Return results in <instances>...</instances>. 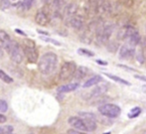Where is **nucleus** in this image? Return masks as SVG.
I'll return each mask as SVG.
<instances>
[{
	"label": "nucleus",
	"instance_id": "nucleus-13",
	"mask_svg": "<svg viewBox=\"0 0 146 134\" xmlns=\"http://www.w3.org/2000/svg\"><path fill=\"white\" fill-rule=\"evenodd\" d=\"M35 21L38 25L40 26H46L49 23L50 19H49V16L46 12H44L43 10H40L36 13L35 15Z\"/></svg>",
	"mask_w": 146,
	"mask_h": 134
},
{
	"label": "nucleus",
	"instance_id": "nucleus-3",
	"mask_svg": "<svg viewBox=\"0 0 146 134\" xmlns=\"http://www.w3.org/2000/svg\"><path fill=\"white\" fill-rule=\"evenodd\" d=\"M22 49L25 57L27 58L29 63H37L38 61V50L36 48V44L30 39H26L24 40L23 44H22Z\"/></svg>",
	"mask_w": 146,
	"mask_h": 134
},
{
	"label": "nucleus",
	"instance_id": "nucleus-14",
	"mask_svg": "<svg viewBox=\"0 0 146 134\" xmlns=\"http://www.w3.org/2000/svg\"><path fill=\"white\" fill-rule=\"evenodd\" d=\"M69 25L74 28L75 30H82L84 28V20L81 18V16H75V17L71 18L68 20Z\"/></svg>",
	"mask_w": 146,
	"mask_h": 134
},
{
	"label": "nucleus",
	"instance_id": "nucleus-27",
	"mask_svg": "<svg viewBox=\"0 0 146 134\" xmlns=\"http://www.w3.org/2000/svg\"><path fill=\"white\" fill-rule=\"evenodd\" d=\"M78 53L82 56H86V57H94V52H92V51H90V50H87V49H79Z\"/></svg>",
	"mask_w": 146,
	"mask_h": 134
},
{
	"label": "nucleus",
	"instance_id": "nucleus-6",
	"mask_svg": "<svg viewBox=\"0 0 146 134\" xmlns=\"http://www.w3.org/2000/svg\"><path fill=\"white\" fill-rule=\"evenodd\" d=\"M8 55H9L10 59L13 63L15 64H21L23 62L24 59V52L22 46H20L16 41H14L12 46L10 47V49L8 50Z\"/></svg>",
	"mask_w": 146,
	"mask_h": 134
},
{
	"label": "nucleus",
	"instance_id": "nucleus-35",
	"mask_svg": "<svg viewBox=\"0 0 146 134\" xmlns=\"http://www.w3.org/2000/svg\"><path fill=\"white\" fill-rule=\"evenodd\" d=\"M6 120H7V118H6L5 115H3L2 113H0V124H2V123H5Z\"/></svg>",
	"mask_w": 146,
	"mask_h": 134
},
{
	"label": "nucleus",
	"instance_id": "nucleus-15",
	"mask_svg": "<svg viewBox=\"0 0 146 134\" xmlns=\"http://www.w3.org/2000/svg\"><path fill=\"white\" fill-rule=\"evenodd\" d=\"M80 86L79 82H72V84H64L58 88V92H62V94H65V92H71L76 90Z\"/></svg>",
	"mask_w": 146,
	"mask_h": 134
},
{
	"label": "nucleus",
	"instance_id": "nucleus-30",
	"mask_svg": "<svg viewBox=\"0 0 146 134\" xmlns=\"http://www.w3.org/2000/svg\"><path fill=\"white\" fill-rule=\"evenodd\" d=\"M136 59H137V61L139 62V64H141V65H142V64L145 62L144 52H143L142 50H140L139 52H137V54H136Z\"/></svg>",
	"mask_w": 146,
	"mask_h": 134
},
{
	"label": "nucleus",
	"instance_id": "nucleus-39",
	"mask_svg": "<svg viewBox=\"0 0 146 134\" xmlns=\"http://www.w3.org/2000/svg\"><path fill=\"white\" fill-rule=\"evenodd\" d=\"M3 57V47H2L1 43H0V58Z\"/></svg>",
	"mask_w": 146,
	"mask_h": 134
},
{
	"label": "nucleus",
	"instance_id": "nucleus-21",
	"mask_svg": "<svg viewBox=\"0 0 146 134\" xmlns=\"http://www.w3.org/2000/svg\"><path fill=\"white\" fill-rule=\"evenodd\" d=\"M106 77H108L110 79H111L112 80H114V82H118V84H124V86H129V82H127V80H123V79H120L119 77H117V76H114V75H110V74H106Z\"/></svg>",
	"mask_w": 146,
	"mask_h": 134
},
{
	"label": "nucleus",
	"instance_id": "nucleus-23",
	"mask_svg": "<svg viewBox=\"0 0 146 134\" xmlns=\"http://www.w3.org/2000/svg\"><path fill=\"white\" fill-rule=\"evenodd\" d=\"M0 80H3L6 84H11V82H13V79H12L9 75H7L4 71H2V70H0Z\"/></svg>",
	"mask_w": 146,
	"mask_h": 134
},
{
	"label": "nucleus",
	"instance_id": "nucleus-9",
	"mask_svg": "<svg viewBox=\"0 0 146 134\" xmlns=\"http://www.w3.org/2000/svg\"><path fill=\"white\" fill-rule=\"evenodd\" d=\"M69 124L73 127L74 129H77V130L81 131H88L87 126L85 124V121L81 118L80 116H71L68 120Z\"/></svg>",
	"mask_w": 146,
	"mask_h": 134
},
{
	"label": "nucleus",
	"instance_id": "nucleus-36",
	"mask_svg": "<svg viewBox=\"0 0 146 134\" xmlns=\"http://www.w3.org/2000/svg\"><path fill=\"white\" fill-rule=\"evenodd\" d=\"M135 79H138V80H142V82H146V77L141 76V75H135Z\"/></svg>",
	"mask_w": 146,
	"mask_h": 134
},
{
	"label": "nucleus",
	"instance_id": "nucleus-1",
	"mask_svg": "<svg viewBox=\"0 0 146 134\" xmlns=\"http://www.w3.org/2000/svg\"><path fill=\"white\" fill-rule=\"evenodd\" d=\"M58 65V56L53 52L45 53L38 62V69L44 76H49L54 73Z\"/></svg>",
	"mask_w": 146,
	"mask_h": 134
},
{
	"label": "nucleus",
	"instance_id": "nucleus-20",
	"mask_svg": "<svg viewBox=\"0 0 146 134\" xmlns=\"http://www.w3.org/2000/svg\"><path fill=\"white\" fill-rule=\"evenodd\" d=\"M106 49H108V52H110V53H115L119 49V45L116 41H110V42L106 44Z\"/></svg>",
	"mask_w": 146,
	"mask_h": 134
},
{
	"label": "nucleus",
	"instance_id": "nucleus-31",
	"mask_svg": "<svg viewBox=\"0 0 146 134\" xmlns=\"http://www.w3.org/2000/svg\"><path fill=\"white\" fill-rule=\"evenodd\" d=\"M5 132H13V127L11 125H6V126H0V134Z\"/></svg>",
	"mask_w": 146,
	"mask_h": 134
},
{
	"label": "nucleus",
	"instance_id": "nucleus-43",
	"mask_svg": "<svg viewBox=\"0 0 146 134\" xmlns=\"http://www.w3.org/2000/svg\"><path fill=\"white\" fill-rule=\"evenodd\" d=\"M2 134H14L13 132H5V133H2Z\"/></svg>",
	"mask_w": 146,
	"mask_h": 134
},
{
	"label": "nucleus",
	"instance_id": "nucleus-19",
	"mask_svg": "<svg viewBox=\"0 0 146 134\" xmlns=\"http://www.w3.org/2000/svg\"><path fill=\"white\" fill-rule=\"evenodd\" d=\"M128 27L129 25H125L123 27H121L118 31H117V39L118 40H126L128 38Z\"/></svg>",
	"mask_w": 146,
	"mask_h": 134
},
{
	"label": "nucleus",
	"instance_id": "nucleus-17",
	"mask_svg": "<svg viewBox=\"0 0 146 134\" xmlns=\"http://www.w3.org/2000/svg\"><path fill=\"white\" fill-rule=\"evenodd\" d=\"M102 77L100 75H96V76H94V77H92L90 79H88L87 82L84 84V88H90V86H96V84H98L100 82H102Z\"/></svg>",
	"mask_w": 146,
	"mask_h": 134
},
{
	"label": "nucleus",
	"instance_id": "nucleus-7",
	"mask_svg": "<svg viewBox=\"0 0 146 134\" xmlns=\"http://www.w3.org/2000/svg\"><path fill=\"white\" fill-rule=\"evenodd\" d=\"M118 58L121 60L131 59L135 55V48L128 44H124L119 48Z\"/></svg>",
	"mask_w": 146,
	"mask_h": 134
},
{
	"label": "nucleus",
	"instance_id": "nucleus-11",
	"mask_svg": "<svg viewBox=\"0 0 146 134\" xmlns=\"http://www.w3.org/2000/svg\"><path fill=\"white\" fill-rule=\"evenodd\" d=\"M14 41L11 39V37L9 36L8 33H6L5 31L0 30V43H1L2 47L4 50H6V52H8V50L10 49V47L12 46Z\"/></svg>",
	"mask_w": 146,
	"mask_h": 134
},
{
	"label": "nucleus",
	"instance_id": "nucleus-42",
	"mask_svg": "<svg viewBox=\"0 0 146 134\" xmlns=\"http://www.w3.org/2000/svg\"><path fill=\"white\" fill-rule=\"evenodd\" d=\"M51 1H53V0H43V2H44V3H49V2H51Z\"/></svg>",
	"mask_w": 146,
	"mask_h": 134
},
{
	"label": "nucleus",
	"instance_id": "nucleus-37",
	"mask_svg": "<svg viewBox=\"0 0 146 134\" xmlns=\"http://www.w3.org/2000/svg\"><path fill=\"white\" fill-rule=\"evenodd\" d=\"M96 62L98 64V65H102V66H106V65H108V63H106V62L102 61V60H96Z\"/></svg>",
	"mask_w": 146,
	"mask_h": 134
},
{
	"label": "nucleus",
	"instance_id": "nucleus-16",
	"mask_svg": "<svg viewBox=\"0 0 146 134\" xmlns=\"http://www.w3.org/2000/svg\"><path fill=\"white\" fill-rule=\"evenodd\" d=\"M90 70L88 69L87 67H84V66H81V67H78L77 72H76L75 76H74V79L77 80H81L83 79H85L88 76Z\"/></svg>",
	"mask_w": 146,
	"mask_h": 134
},
{
	"label": "nucleus",
	"instance_id": "nucleus-4",
	"mask_svg": "<svg viewBox=\"0 0 146 134\" xmlns=\"http://www.w3.org/2000/svg\"><path fill=\"white\" fill-rule=\"evenodd\" d=\"M77 69L78 67L75 62H72V61L65 62L62 65L61 70H60V74H59L60 80L65 82V80H69L73 79L76 72H77Z\"/></svg>",
	"mask_w": 146,
	"mask_h": 134
},
{
	"label": "nucleus",
	"instance_id": "nucleus-8",
	"mask_svg": "<svg viewBox=\"0 0 146 134\" xmlns=\"http://www.w3.org/2000/svg\"><path fill=\"white\" fill-rule=\"evenodd\" d=\"M108 90V84H98L94 90H92L90 94H88V100H96L100 96H102Z\"/></svg>",
	"mask_w": 146,
	"mask_h": 134
},
{
	"label": "nucleus",
	"instance_id": "nucleus-5",
	"mask_svg": "<svg viewBox=\"0 0 146 134\" xmlns=\"http://www.w3.org/2000/svg\"><path fill=\"white\" fill-rule=\"evenodd\" d=\"M98 112L102 115L106 117H110V118H116L120 115L121 109L120 107L116 104L113 103H104L98 106Z\"/></svg>",
	"mask_w": 146,
	"mask_h": 134
},
{
	"label": "nucleus",
	"instance_id": "nucleus-12",
	"mask_svg": "<svg viewBox=\"0 0 146 134\" xmlns=\"http://www.w3.org/2000/svg\"><path fill=\"white\" fill-rule=\"evenodd\" d=\"M78 10H79V7L76 3H70L66 6L65 10H64V15L66 16L68 20L71 19V18L75 17L78 13Z\"/></svg>",
	"mask_w": 146,
	"mask_h": 134
},
{
	"label": "nucleus",
	"instance_id": "nucleus-25",
	"mask_svg": "<svg viewBox=\"0 0 146 134\" xmlns=\"http://www.w3.org/2000/svg\"><path fill=\"white\" fill-rule=\"evenodd\" d=\"M118 1L121 6L126 7V8H131L134 5V1H133V0H118Z\"/></svg>",
	"mask_w": 146,
	"mask_h": 134
},
{
	"label": "nucleus",
	"instance_id": "nucleus-29",
	"mask_svg": "<svg viewBox=\"0 0 146 134\" xmlns=\"http://www.w3.org/2000/svg\"><path fill=\"white\" fill-rule=\"evenodd\" d=\"M8 110V104L6 100H0V113H4Z\"/></svg>",
	"mask_w": 146,
	"mask_h": 134
},
{
	"label": "nucleus",
	"instance_id": "nucleus-40",
	"mask_svg": "<svg viewBox=\"0 0 146 134\" xmlns=\"http://www.w3.org/2000/svg\"><path fill=\"white\" fill-rule=\"evenodd\" d=\"M38 33H40V34H44V35H46V36H48V33L47 32H44V31H42V30H38Z\"/></svg>",
	"mask_w": 146,
	"mask_h": 134
},
{
	"label": "nucleus",
	"instance_id": "nucleus-32",
	"mask_svg": "<svg viewBox=\"0 0 146 134\" xmlns=\"http://www.w3.org/2000/svg\"><path fill=\"white\" fill-rule=\"evenodd\" d=\"M33 1H34V0H23V2H22V6H23L24 9L29 10L30 8L32 7Z\"/></svg>",
	"mask_w": 146,
	"mask_h": 134
},
{
	"label": "nucleus",
	"instance_id": "nucleus-38",
	"mask_svg": "<svg viewBox=\"0 0 146 134\" xmlns=\"http://www.w3.org/2000/svg\"><path fill=\"white\" fill-rule=\"evenodd\" d=\"M15 32L18 33V34L22 35V36H26V33H24L22 30H20V29H15Z\"/></svg>",
	"mask_w": 146,
	"mask_h": 134
},
{
	"label": "nucleus",
	"instance_id": "nucleus-18",
	"mask_svg": "<svg viewBox=\"0 0 146 134\" xmlns=\"http://www.w3.org/2000/svg\"><path fill=\"white\" fill-rule=\"evenodd\" d=\"M140 42H141V37H140V35H139L138 32L135 33V34H133V35H131L130 37H128V38L126 39V44L130 45V46L134 47V48Z\"/></svg>",
	"mask_w": 146,
	"mask_h": 134
},
{
	"label": "nucleus",
	"instance_id": "nucleus-24",
	"mask_svg": "<svg viewBox=\"0 0 146 134\" xmlns=\"http://www.w3.org/2000/svg\"><path fill=\"white\" fill-rule=\"evenodd\" d=\"M141 113V108L140 107H133L128 113V117L129 118H135L137 117L139 114Z\"/></svg>",
	"mask_w": 146,
	"mask_h": 134
},
{
	"label": "nucleus",
	"instance_id": "nucleus-22",
	"mask_svg": "<svg viewBox=\"0 0 146 134\" xmlns=\"http://www.w3.org/2000/svg\"><path fill=\"white\" fill-rule=\"evenodd\" d=\"M79 116L83 119H94L96 120V116L92 112H87V111H81L79 112Z\"/></svg>",
	"mask_w": 146,
	"mask_h": 134
},
{
	"label": "nucleus",
	"instance_id": "nucleus-26",
	"mask_svg": "<svg viewBox=\"0 0 146 134\" xmlns=\"http://www.w3.org/2000/svg\"><path fill=\"white\" fill-rule=\"evenodd\" d=\"M11 6L10 0H0V9L1 10H7Z\"/></svg>",
	"mask_w": 146,
	"mask_h": 134
},
{
	"label": "nucleus",
	"instance_id": "nucleus-44",
	"mask_svg": "<svg viewBox=\"0 0 146 134\" xmlns=\"http://www.w3.org/2000/svg\"><path fill=\"white\" fill-rule=\"evenodd\" d=\"M144 57H145V63H146V50L144 51Z\"/></svg>",
	"mask_w": 146,
	"mask_h": 134
},
{
	"label": "nucleus",
	"instance_id": "nucleus-2",
	"mask_svg": "<svg viewBox=\"0 0 146 134\" xmlns=\"http://www.w3.org/2000/svg\"><path fill=\"white\" fill-rule=\"evenodd\" d=\"M114 30V25L112 24H100V27L96 29V40L100 45H106L110 42V39L111 37Z\"/></svg>",
	"mask_w": 146,
	"mask_h": 134
},
{
	"label": "nucleus",
	"instance_id": "nucleus-34",
	"mask_svg": "<svg viewBox=\"0 0 146 134\" xmlns=\"http://www.w3.org/2000/svg\"><path fill=\"white\" fill-rule=\"evenodd\" d=\"M119 68H122V69H125L127 71H132V72H135V70L133 68H130V67H127V66H124V65H117Z\"/></svg>",
	"mask_w": 146,
	"mask_h": 134
},
{
	"label": "nucleus",
	"instance_id": "nucleus-10",
	"mask_svg": "<svg viewBox=\"0 0 146 134\" xmlns=\"http://www.w3.org/2000/svg\"><path fill=\"white\" fill-rule=\"evenodd\" d=\"M66 8L65 0H53L52 1V9L54 13V17L62 18V12L64 13V10Z\"/></svg>",
	"mask_w": 146,
	"mask_h": 134
},
{
	"label": "nucleus",
	"instance_id": "nucleus-33",
	"mask_svg": "<svg viewBox=\"0 0 146 134\" xmlns=\"http://www.w3.org/2000/svg\"><path fill=\"white\" fill-rule=\"evenodd\" d=\"M68 134H87L85 131H81V130H77V129H69L68 130Z\"/></svg>",
	"mask_w": 146,
	"mask_h": 134
},
{
	"label": "nucleus",
	"instance_id": "nucleus-28",
	"mask_svg": "<svg viewBox=\"0 0 146 134\" xmlns=\"http://www.w3.org/2000/svg\"><path fill=\"white\" fill-rule=\"evenodd\" d=\"M40 39L41 40H43V41H45V42H48V43H52V44H54V45H57V46H60L61 45V43L58 42V41H56V40H54V39H52V38H50V37H46V36H41L40 37Z\"/></svg>",
	"mask_w": 146,
	"mask_h": 134
},
{
	"label": "nucleus",
	"instance_id": "nucleus-41",
	"mask_svg": "<svg viewBox=\"0 0 146 134\" xmlns=\"http://www.w3.org/2000/svg\"><path fill=\"white\" fill-rule=\"evenodd\" d=\"M106 0H98V5H100V4H102V2H104Z\"/></svg>",
	"mask_w": 146,
	"mask_h": 134
}]
</instances>
